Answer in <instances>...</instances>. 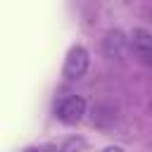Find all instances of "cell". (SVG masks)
Here are the masks:
<instances>
[{"label":"cell","mask_w":152,"mask_h":152,"mask_svg":"<svg viewBox=\"0 0 152 152\" xmlns=\"http://www.w3.org/2000/svg\"><path fill=\"white\" fill-rule=\"evenodd\" d=\"M88 62H90V57H88V50L86 48H81V45H74L69 52H66V59H64V78H69V81H76V78H81L86 71H88Z\"/></svg>","instance_id":"6da1fadb"},{"label":"cell","mask_w":152,"mask_h":152,"mask_svg":"<svg viewBox=\"0 0 152 152\" xmlns=\"http://www.w3.org/2000/svg\"><path fill=\"white\" fill-rule=\"evenodd\" d=\"M59 147H62V150H88V142H86L83 138H69V140H64Z\"/></svg>","instance_id":"8992f818"},{"label":"cell","mask_w":152,"mask_h":152,"mask_svg":"<svg viewBox=\"0 0 152 152\" xmlns=\"http://www.w3.org/2000/svg\"><path fill=\"white\" fill-rule=\"evenodd\" d=\"M83 114H86V100L81 95H69L57 104V119L66 126L78 124L83 119Z\"/></svg>","instance_id":"7a4b0ae2"},{"label":"cell","mask_w":152,"mask_h":152,"mask_svg":"<svg viewBox=\"0 0 152 152\" xmlns=\"http://www.w3.org/2000/svg\"><path fill=\"white\" fill-rule=\"evenodd\" d=\"M116 119H119V114L112 102H97L93 107V124L100 131H112L116 126Z\"/></svg>","instance_id":"277c9868"},{"label":"cell","mask_w":152,"mask_h":152,"mask_svg":"<svg viewBox=\"0 0 152 152\" xmlns=\"http://www.w3.org/2000/svg\"><path fill=\"white\" fill-rule=\"evenodd\" d=\"M131 45H133L135 55H138L142 62L152 64V33H150L147 28H133V33H131Z\"/></svg>","instance_id":"5b68a950"},{"label":"cell","mask_w":152,"mask_h":152,"mask_svg":"<svg viewBox=\"0 0 152 152\" xmlns=\"http://www.w3.org/2000/svg\"><path fill=\"white\" fill-rule=\"evenodd\" d=\"M147 19H150V21H152V5H150V7H147Z\"/></svg>","instance_id":"52a82bcc"},{"label":"cell","mask_w":152,"mask_h":152,"mask_svg":"<svg viewBox=\"0 0 152 152\" xmlns=\"http://www.w3.org/2000/svg\"><path fill=\"white\" fill-rule=\"evenodd\" d=\"M126 50H128V38H126V33H124L121 28H109V31L104 33V38H102V52H104V57L119 62V59H124Z\"/></svg>","instance_id":"3957f363"}]
</instances>
